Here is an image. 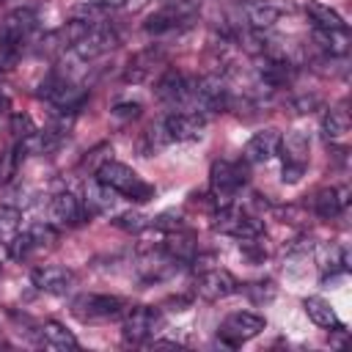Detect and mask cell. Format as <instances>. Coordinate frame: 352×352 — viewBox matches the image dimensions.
I'll list each match as a JSON object with an SVG mask.
<instances>
[{
    "label": "cell",
    "mask_w": 352,
    "mask_h": 352,
    "mask_svg": "<svg viewBox=\"0 0 352 352\" xmlns=\"http://www.w3.org/2000/svg\"><path fill=\"white\" fill-rule=\"evenodd\" d=\"M96 182H102L104 187L116 190L121 198H129V201H138V204L154 198V187L143 176H138L129 165L116 162V160H104L96 168Z\"/></svg>",
    "instance_id": "1"
},
{
    "label": "cell",
    "mask_w": 352,
    "mask_h": 352,
    "mask_svg": "<svg viewBox=\"0 0 352 352\" xmlns=\"http://www.w3.org/2000/svg\"><path fill=\"white\" fill-rule=\"evenodd\" d=\"M248 184V162H231V160H217L212 162L209 170V187L214 195V204H231V198Z\"/></svg>",
    "instance_id": "2"
},
{
    "label": "cell",
    "mask_w": 352,
    "mask_h": 352,
    "mask_svg": "<svg viewBox=\"0 0 352 352\" xmlns=\"http://www.w3.org/2000/svg\"><path fill=\"white\" fill-rule=\"evenodd\" d=\"M212 226H214V231L228 234V236H234V239H253V236H261V234H264L261 220H258L256 214H248L245 209H239L234 201L217 206Z\"/></svg>",
    "instance_id": "3"
},
{
    "label": "cell",
    "mask_w": 352,
    "mask_h": 352,
    "mask_svg": "<svg viewBox=\"0 0 352 352\" xmlns=\"http://www.w3.org/2000/svg\"><path fill=\"white\" fill-rule=\"evenodd\" d=\"M126 302L116 294H80L72 300V314L82 322H102L124 316Z\"/></svg>",
    "instance_id": "4"
},
{
    "label": "cell",
    "mask_w": 352,
    "mask_h": 352,
    "mask_svg": "<svg viewBox=\"0 0 352 352\" xmlns=\"http://www.w3.org/2000/svg\"><path fill=\"white\" fill-rule=\"evenodd\" d=\"M278 148L283 151V182L297 184L308 168V148H311L308 135L300 129H292V132H286V138H280Z\"/></svg>",
    "instance_id": "5"
},
{
    "label": "cell",
    "mask_w": 352,
    "mask_h": 352,
    "mask_svg": "<svg viewBox=\"0 0 352 352\" xmlns=\"http://www.w3.org/2000/svg\"><path fill=\"white\" fill-rule=\"evenodd\" d=\"M192 107L201 116L228 110L231 107V94H228L226 82L217 74H209V77L195 80V85H192Z\"/></svg>",
    "instance_id": "6"
},
{
    "label": "cell",
    "mask_w": 352,
    "mask_h": 352,
    "mask_svg": "<svg viewBox=\"0 0 352 352\" xmlns=\"http://www.w3.org/2000/svg\"><path fill=\"white\" fill-rule=\"evenodd\" d=\"M160 327H162V314H160V308L135 305V308H126V311H124V324H121L124 341L143 344V341H148Z\"/></svg>",
    "instance_id": "7"
},
{
    "label": "cell",
    "mask_w": 352,
    "mask_h": 352,
    "mask_svg": "<svg viewBox=\"0 0 352 352\" xmlns=\"http://www.w3.org/2000/svg\"><path fill=\"white\" fill-rule=\"evenodd\" d=\"M267 327L264 316L253 314V311H236V314H228L217 330V338L228 346H239L250 338H256L261 330Z\"/></svg>",
    "instance_id": "8"
},
{
    "label": "cell",
    "mask_w": 352,
    "mask_h": 352,
    "mask_svg": "<svg viewBox=\"0 0 352 352\" xmlns=\"http://www.w3.org/2000/svg\"><path fill=\"white\" fill-rule=\"evenodd\" d=\"M52 107H58L60 113H74L82 102H85V88H80L77 82L72 80H63L58 74H50L44 82H41V91H38Z\"/></svg>",
    "instance_id": "9"
},
{
    "label": "cell",
    "mask_w": 352,
    "mask_h": 352,
    "mask_svg": "<svg viewBox=\"0 0 352 352\" xmlns=\"http://www.w3.org/2000/svg\"><path fill=\"white\" fill-rule=\"evenodd\" d=\"M116 44H118V33L107 22H96L72 44V50L80 60H94V58L110 52Z\"/></svg>",
    "instance_id": "10"
},
{
    "label": "cell",
    "mask_w": 352,
    "mask_h": 352,
    "mask_svg": "<svg viewBox=\"0 0 352 352\" xmlns=\"http://www.w3.org/2000/svg\"><path fill=\"white\" fill-rule=\"evenodd\" d=\"M55 239H58V231H55L52 223H36V226H30L28 231L11 236V242H8V256L16 258V261H22V258H28V256L36 253V250L50 248Z\"/></svg>",
    "instance_id": "11"
},
{
    "label": "cell",
    "mask_w": 352,
    "mask_h": 352,
    "mask_svg": "<svg viewBox=\"0 0 352 352\" xmlns=\"http://www.w3.org/2000/svg\"><path fill=\"white\" fill-rule=\"evenodd\" d=\"M239 292V280L228 272V270H220V267H206L198 272L195 278V294L209 300V302H217V300H226L231 294Z\"/></svg>",
    "instance_id": "12"
},
{
    "label": "cell",
    "mask_w": 352,
    "mask_h": 352,
    "mask_svg": "<svg viewBox=\"0 0 352 352\" xmlns=\"http://www.w3.org/2000/svg\"><path fill=\"white\" fill-rule=\"evenodd\" d=\"M36 22H38V16H36V11H30V8H16V11H11L3 22H0V50H19L22 47V41L36 30Z\"/></svg>",
    "instance_id": "13"
},
{
    "label": "cell",
    "mask_w": 352,
    "mask_h": 352,
    "mask_svg": "<svg viewBox=\"0 0 352 352\" xmlns=\"http://www.w3.org/2000/svg\"><path fill=\"white\" fill-rule=\"evenodd\" d=\"M204 126H206V116H201L195 110H182V113H170L162 118V129L170 143L198 140L204 135Z\"/></svg>",
    "instance_id": "14"
},
{
    "label": "cell",
    "mask_w": 352,
    "mask_h": 352,
    "mask_svg": "<svg viewBox=\"0 0 352 352\" xmlns=\"http://www.w3.org/2000/svg\"><path fill=\"white\" fill-rule=\"evenodd\" d=\"M192 85H195V80H187V77H184L182 72H176V69H168V72L157 80L154 94H157V99L165 102V104H187V107H192Z\"/></svg>",
    "instance_id": "15"
},
{
    "label": "cell",
    "mask_w": 352,
    "mask_h": 352,
    "mask_svg": "<svg viewBox=\"0 0 352 352\" xmlns=\"http://www.w3.org/2000/svg\"><path fill=\"white\" fill-rule=\"evenodd\" d=\"M30 280L38 292H47V294H69L72 286H74V272L66 270V267H58V264H44V267H36L30 272Z\"/></svg>",
    "instance_id": "16"
},
{
    "label": "cell",
    "mask_w": 352,
    "mask_h": 352,
    "mask_svg": "<svg viewBox=\"0 0 352 352\" xmlns=\"http://www.w3.org/2000/svg\"><path fill=\"white\" fill-rule=\"evenodd\" d=\"M278 146H280V132L272 129V126H267V129L256 132V135L248 140V146H245V151H242V160H245L248 165L270 162V160L278 154Z\"/></svg>",
    "instance_id": "17"
},
{
    "label": "cell",
    "mask_w": 352,
    "mask_h": 352,
    "mask_svg": "<svg viewBox=\"0 0 352 352\" xmlns=\"http://www.w3.org/2000/svg\"><path fill=\"white\" fill-rule=\"evenodd\" d=\"M50 217H52V223L69 228V226H80L82 217H88V214H85L82 201H80L77 195H72V192H58V195H52V201H50Z\"/></svg>",
    "instance_id": "18"
},
{
    "label": "cell",
    "mask_w": 352,
    "mask_h": 352,
    "mask_svg": "<svg viewBox=\"0 0 352 352\" xmlns=\"http://www.w3.org/2000/svg\"><path fill=\"white\" fill-rule=\"evenodd\" d=\"M292 77H294V66H292L289 60H283V58H278V55H264V60H261V66H258V80H261V85H267V88L272 91V88H280V85L292 82Z\"/></svg>",
    "instance_id": "19"
},
{
    "label": "cell",
    "mask_w": 352,
    "mask_h": 352,
    "mask_svg": "<svg viewBox=\"0 0 352 352\" xmlns=\"http://www.w3.org/2000/svg\"><path fill=\"white\" fill-rule=\"evenodd\" d=\"M116 201H118V192L104 187L102 182H94L85 187V201H82V209L85 214H110L116 209Z\"/></svg>",
    "instance_id": "20"
},
{
    "label": "cell",
    "mask_w": 352,
    "mask_h": 352,
    "mask_svg": "<svg viewBox=\"0 0 352 352\" xmlns=\"http://www.w3.org/2000/svg\"><path fill=\"white\" fill-rule=\"evenodd\" d=\"M162 58H165L162 47H146V50H140L138 55H132L124 80H126V82H140V80H146V77L154 72V66L162 63Z\"/></svg>",
    "instance_id": "21"
},
{
    "label": "cell",
    "mask_w": 352,
    "mask_h": 352,
    "mask_svg": "<svg viewBox=\"0 0 352 352\" xmlns=\"http://www.w3.org/2000/svg\"><path fill=\"white\" fill-rule=\"evenodd\" d=\"M245 19L253 30H270L280 19V8L270 0H245Z\"/></svg>",
    "instance_id": "22"
},
{
    "label": "cell",
    "mask_w": 352,
    "mask_h": 352,
    "mask_svg": "<svg viewBox=\"0 0 352 352\" xmlns=\"http://www.w3.org/2000/svg\"><path fill=\"white\" fill-rule=\"evenodd\" d=\"M346 195H349L346 187H327V190H319L316 198H314V212H316L322 220H330V217H336V214L346 206V201H349Z\"/></svg>",
    "instance_id": "23"
},
{
    "label": "cell",
    "mask_w": 352,
    "mask_h": 352,
    "mask_svg": "<svg viewBox=\"0 0 352 352\" xmlns=\"http://www.w3.org/2000/svg\"><path fill=\"white\" fill-rule=\"evenodd\" d=\"M41 344L47 349H58V352H66V349H77V338L72 330H66V324L60 322H44L41 324Z\"/></svg>",
    "instance_id": "24"
},
{
    "label": "cell",
    "mask_w": 352,
    "mask_h": 352,
    "mask_svg": "<svg viewBox=\"0 0 352 352\" xmlns=\"http://www.w3.org/2000/svg\"><path fill=\"white\" fill-rule=\"evenodd\" d=\"M302 308H305L308 319H311L316 327H336V330L344 327V324L338 322L333 305H330L324 297H305V300H302Z\"/></svg>",
    "instance_id": "25"
},
{
    "label": "cell",
    "mask_w": 352,
    "mask_h": 352,
    "mask_svg": "<svg viewBox=\"0 0 352 352\" xmlns=\"http://www.w3.org/2000/svg\"><path fill=\"white\" fill-rule=\"evenodd\" d=\"M314 41L330 58H344L349 50V30H319L314 28Z\"/></svg>",
    "instance_id": "26"
},
{
    "label": "cell",
    "mask_w": 352,
    "mask_h": 352,
    "mask_svg": "<svg viewBox=\"0 0 352 352\" xmlns=\"http://www.w3.org/2000/svg\"><path fill=\"white\" fill-rule=\"evenodd\" d=\"M305 14L311 16L314 28H319V30H346L344 16L336 8L324 6V3H308L305 6Z\"/></svg>",
    "instance_id": "27"
},
{
    "label": "cell",
    "mask_w": 352,
    "mask_h": 352,
    "mask_svg": "<svg viewBox=\"0 0 352 352\" xmlns=\"http://www.w3.org/2000/svg\"><path fill=\"white\" fill-rule=\"evenodd\" d=\"M322 132H324L327 140H341V138H346V132H349V113H346L344 107L327 110L324 118H322Z\"/></svg>",
    "instance_id": "28"
},
{
    "label": "cell",
    "mask_w": 352,
    "mask_h": 352,
    "mask_svg": "<svg viewBox=\"0 0 352 352\" xmlns=\"http://www.w3.org/2000/svg\"><path fill=\"white\" fill-rule=\"evenodd\" d=\"M113 223L124 231H132V234H140V231L151 228V217H143L140 212H121V214H116Z\"/></svg>",
    "instance_id": "29"
},
{
    "label": "cell",
    "mask_w": 352,
    "mask_h": 352,
    "mask_svg": "<svg viewBox=\"0 0 352 352\" xmlns=\"http://www.w3.org/2000/svg\"><path fill=\"white\" fill-rule=\"evenodd\" d=\"M19 220H22L19 209L0 204V239H6V236H14V234H16V228H19Z\"/></svg>",
    "instance_id": "30"
},
{
    "label": "cell",
    "mask_w": 352,
    "mask_h": 352,
    "mask_svg": "<svg viewBox=\"0 0 352 352\" xmlns=\"http://www.w3.org/2000/svg\"><path fill=\"white\" fill-rule=\"evenodd\" d=\"M11 132H14L16 138H30V135L36 132V124L30 121V116L14 113V116H11Z\"/></svg>",
    "instance_id": "31"
},
{
    "label": "cell",
    "mask_w": 352,
    "mask_h": 352,
    "mask_svg": "<svg viewBox=\"0 0 352 352\" xmlns=\"http://www.w3.org/2000/svg\"><path fill=\"white\" fill-rule=\"evenodd\" d=\"M248 294L256 300V302H264V300H272L275 297V286L267 280V283H250L248 286Z\"/></svg>",
    "instance_id": "32"
},
{
    "label": "cell",
    "mask_w": 352,
    "mask_h": 352,
    "mask_svg": "<svg viewBox=\"0 0 352 352\" xmlns=\"http://www.w3.org/2000/svg\"><path fill=\"white\" fill-rule=\"evenodd\" d=\"M272 212H275V217H280V223H302L305 220V212L297 206H278Z\"/></svg>",
    "instance_id": "33"
},
{
    "label": "cell",
    "mask_w": 352,
    "mask_h": 352,
    "mask_svg": "<svg viewBox=\"0 0 352 352\" xmlns=\"http://www.w3.org/2000/svg\"><path fill=\"white\" fill-rule=\"evenodd\" d=\"M292 107H294L297 113H314L316 107H322V99H319L316 94H311V96H297V99L292 102Z\"/></svg>",
    "instance_id": "34"
},
{
    "label": "cell",
    "mask_w": 352,
    "mask_h": 352,
    "mask_svg": "<svg viewBox=\"0 0 352 352\" xmlns=\"http://www.w3.org/2000/svg\"><path fill=\"white\" fill-rule=\"evenodd\" d=\"M113 116L121 118V121H129V118H138L140 116V104L138 102H121L113 107Z\"/></svg>",
    "instance_id": "35"
},
{
    "label": "cell",
    "mask_w": 352,
    "mask_h": 352,
    "mask_svg": "<svg viewBox=\"0 0 352 352\" xmlns=\"http://www.w3.org/2000/svg\"><path fill=\"white\" fill-rule=\"evenodd\" d=\"M104 151H110V148H107V146H96V148H94V151L85 157V165H94V170H96V168H99L104 160H110V157H104Z\"/></svg>",
    "instance_id": "36"
},
{
    "label": "cell",
    "mask_w": 352,
    "mask_h": 352,
    "mask_svg": "<svg viewBox=\"0 0 352 352\" xmlns=\"http://www.w3.org/2000/svg\"><path fill=\"white\" fill-rule=\"evenodd\" d=\"M151 0H124V8L126 11H140V8H146Z\"/></svg>",
    "instance_id": "37"
}]
</instances>
